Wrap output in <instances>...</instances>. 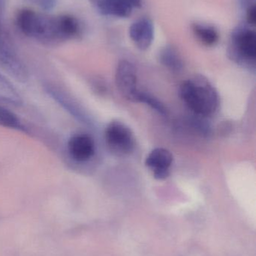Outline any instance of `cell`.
<instances>
[{
    "mask_svg": "<svg viewBox=\"0 0 256 256\" xmlns=\"http://www.w3.org/2000/svg\"><path fill=\"white\" fill-rule=\"evenodd\" d=\"M240 2L242 7L245 8L246 9L251 4H255V2H252V0H240Z\"/></svg>",
    "mask_w": 256,
    "mask_h": 256,
    "instance_id": "d6986e66",
    "label": "cell"
},
{
    "mask_svg": "<svg viewBox=\"0 0 256 256\" xmlns=\"http://www.w3.org/2000/svg\"><path fill=\"white\" fill-rule=\"evenodd\" d=\"M129 36L135 46L146 50L150 48L154 38V26L149 18H141L129 27Z\"/></svg>",
    "mask_w": 256,
    "mask_h": 256,
    "instance_id": "ba28073f",
    "label": "cell"
},
{
    "mask_svg": "<svg viewBox=\"0 0 256 256\" xmlns=\"http://www.w3.org/2000/svg\"><path fill=\"white\" fill-rule=\"evenodd\" d=\"M133 8H140L141 6L142 0H127Z\"/></svg>",
    "mask_w": 256,
    "mask_h": 256,
    "instance_id": "ffe728a7",
    "label": "cell"
},
{
    "mask_svg": "<svg viewBox=\"0 0 256 256\" xmlns=\"http://www.w3.org/2000/svg\"><path fill=\"white\" fill-rule=\"evenodd\" d=\"M115 80L117 88L123 97L135 102L140 90L138 88V76L135 66L126 60L120 62L116 69Z\"/></svg>",
    "mask_w": 256,
    "mask_h": 256,
    "instance_id": "5b68a950",
    "label": "cell"
},
{
    "mask_svg": "<svg viewBox=\"0 0 256 256\" xmlns=\"http://www.w3.org/2000/svg\"><path fill=\"white\" fill-rule=\"evenodd\" d=\"M173 155L168 149L156 148L147 155L145 164L157 180L166 179L170 174Z\"/></svg>",
    "mask_w": 256,
    "mask_h": 256,
    "instance_id": "8992f818",
    "label": "cell"
},
{
    "mask_svg": "<svg viewBox=\"0 0 256 256\" xmlns=\"http://www.w3.org/2000/svg\"><path fill=\"white\" fill-rule=\"evenodd\" d=\"M0 100L15 106L22 104V98L12 82L0 73Z\"/></svg>",
    "mask_w": 256,
    "mask_h": 256,
    "instance_id": "7c38bea8",
    "label": "cell"
},
{
    "mask_svg": "<svg viewBox=\"0 0 256 256\" xmlns=\"http://www.w3.org/2000/svg\"><path fill=\"white\" fill-rule=\"evenodd\" d=\"M5 8H6V0H0V20H2Z\"/></svg>",
    "mask_w": 256,
    "mask_h": 256,
    "instance_id": "44dd1931",
    "label": "cell"
},
{
    "mask_svg": "<svg viewBox=\"0 0 256 256\" xmlns=\"http://www.w3.org/2000/svg\"><path fill=\"white\" fill-rule=\"evenodd\" d=\"M98 8L102 14L126 18L132 14V4L127 0H99Z\"/></svg>",
    "mask_w": 256,
    "mask_h": 256,
    "instance_id": "30bf717a",
    "label": "cell"
},
{
    "mask_svg": "<svg viewBox=\"0 0 256 256\" xmlns=\"http://www.w3.org/2000/svg\"><path fill=\"white\" fill-rule=\"evenodd\" d=\"M45 12L53 10L57 6V0H27Z\"/></svg>",
    "mask_w": 256,
    "mask_h": 256,
    "instance_id": "e0dca14e",
    "label": "cell"
},
{
    "mask_svg": "<svg viewBox=\"0 0 256 256\" xmlns=\"http://www.w3.org/2000/svg\"><path fill=\"white\" fill-rule=\"evenodd\" d=\"M231 58L243 66H255L256 34L247 26H237L231 33L229 44Z\"/></svg>",
    "mask_w": 256,
    "mask_h": 256,
    "instance_id": "3957f363",
    "label": "cell"
},
{
    "mask_svg": "<svg viewBox=\"0 0 256 256\" xmlns=\"http://www.w3.org/2000/svg\"><path fill=\"white\" fill-rule=\"evenodd\" d=\"M0 126L17 130L26 131L21 120L12 111L0 106Z\"/></svg>",
    "mask_w": 256,
    "mask_h": 256,
    "instance_id": "9a60e30c",
    "label": "cell"
},
{
    "mask_svg": "<svg viewBox=\"0 0 256 256\" xmlns=\"http://www.w3.org/2000/svg\"><path fill=\"white\" fill-rule=\"evenodd\" d=\"M136 102L137 103L145 104L146 105L150 106L153 110L156 111L158 114H161V115H167L168 111H167L166 108L162 102H159L157 98L153 97L151 94H147V93L141 91V90H140L138 96H137L135 103Z\"/></svg>",
    "mask_w": 256,
    "mask_h": 256,
    "instance_id": "2e32d148",
    "label": "cell"
},
{
    "mask_svg": "<svg viewBox=\"0 0 256 256\" xmlns=\"http://www.w3.org/2000/svg\"><path fill=\"white\" fill-rule=\"evenodd\" d=\"M16 20L21 32L28 37L46 42L69 40V24L65 14L48 15L25 8L18 12Z\"/></svg>",
    "mask_w": 256,
    "mask_h": 256,
    "instance_id": "6da1fadb",
    "label": "cell"
},
{
    "mask_svg": "<svg viewBox=\"0 0 256 256\" xmlns=\"http://www.w3.org/2000/svg\"><path fill=\"white\" fill-rule=\"evenodd\" d=\"M45 90L56 102H57L63 109L66 110L69 114L75 117L78 121L84 124L90 123L88 116L86 115L84 111L69 94L54 86L47 85L45 86Z\"/></svg>",
    "mask_w": 256,
    "mask_h": 256,
    "instance_id": "9c48e42d",
    "label": "cell"
},
{
    "mask_svg": "<svg viewBox=\"0 0 256 256\" xmlns=\"http://www.w3.org/2000/svg\"><path fill=\"white\" fill-rule=\"evenodd\" d=\"M192 31L197 38L206 46H213L219 40V33L211 26L194 24L192 25Z\"/></svg>",
    "mask_w": 256,
    "mask_h": 256,
    "instance_id": "4fadbf2b",
    "label": "cell"
},
{
    "mask_svg": "<svg viewBox=\"0 0 256 256\" xmlns=\"http://www.w3.org/2000/svg\"><path fill=\"white\" fill-rule=\"evenodd\" d=\"M246 21L248 24L252 26H255L256 22V7L255 4H251L246 9Z\"/></svg>",
    "mask_w": 256,
    "mask_h": 256,
    "instance_id": "ac0fdd59",
    "label": "cell"
},
{
    "mask_svg": "<svg viewBox=\"0 0 256 256\" xmlns=\"http://www.w3.org/2000/svg\"><path fill=\"white\" fill-rule=\"evenodd\" d=\"M105 140L111 150L118 156H126L135 148L133 134L126 124L113 121L105 130Z\"/></svg>",
    "mask_w": 256,
    "mask_h": 256,
    "instance_id": "277c9868",
    "label": "cell"
},
{
    "mask_svg": "<svg viewBox=\"0 0 256 256\" xmlns=\"http://www.w3.org/2000/svg\"><path fill=\"white\" fill-rule=\"evenodd\" d=\"M180 94L186 106L200 116H210L219 108L217 92L204 76H195L183 82Z\"/></svg>",
    "mask_w": 256,
    "mask_h": 256,
    "instance_id": "7a4b0ae2",
    "label": "cell"
},
{
    "mask_svg": "<svg viewBox=\"0 0 256 256\" xmlns=\"http://www.w3.org/2000/svg\"><path fill=\"white\" fill-rule=\"evenodd\" d=\"M159 60L161 64L171 72L179 73L183 70V60L177 50L173 46H167L162 48L159 52Z\"/></svg>",
    "mask_w": 256,
    "mask_h": 256,
    "instance_id": "8fae6325",
    "label": "cell"
},
{
    "mask_svg": "<svg viewBox=\"0 0 256 256\" xmlns=\"http://www.w3.org/2000/svg\"><path fill=\"white\" fill-rule=\"evenodd\" d=\"M16 56V51L12 46L9 36L3 27V22L0 20V66H7Z\"/></svg>",
    "mask_w": 256,
    "mask_h": 256,
    "instance_id": "5bb4252c",
    "label": "cell"
},
{
    "mask_svg": "<svg viewBox=\"0 0 256 256\" xmlns=\"http://www.w3.org/2000/svg\"><path fill=\"white\" fill-rule=\"evenodd\" d=\"M68 150L72 159L78 162H87L96 152L94 140L87 134H77L69 138Z\"/></svg>",
    "mask_w": 256,
    "mask_h": 256,
    "instance_id": "52a82bcc",
    "label": "cell"
}]
</instances>
